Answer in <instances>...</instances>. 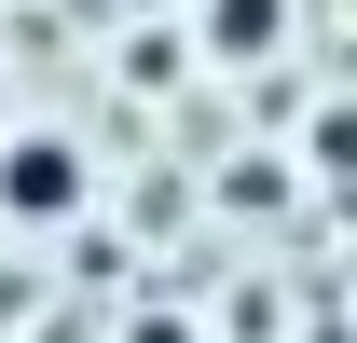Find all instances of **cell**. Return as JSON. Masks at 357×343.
Listing matches in <instances>:
<instances>
[{
    "label": "cell",
    "instance_id": "2",
    "mask_svg": "<svg viewBox=\"0 0 357 343\" xmlns=\"http://www.w3.org/2000/svg\"><path fill=\"white\" fill-rule=\"evenodd\" d=\"M192 42L220 55V69H261L289 42V0H192Z\"/></svg>",
    "mask_w": 357,
    "mask_h": 343
},
{
    "label": "cell",
    "instance_id": "4",
    "mask_svg": "<svg viewBox=\"0 0 357 343\" xmlns=\"http://www.w3.org/2000/svg\"><path fill=\"white\" fill-rule=\"evenodd\" d=\"M124 83H151V96L178 83V28H151V42H124Z\"/></svg>",
    "mask_w": 357,
    "mask_h": 343
},
{
    "label": "cell",
    "instance_id": "1",
    "mask_svg": "<svg viewBox=\"0 0 357 343\" xmlns=\"http://www.w3.org/2000/svg\"><path fill=\"white\" fill-rule=\"evenodd\" d=\"M83 206H96V165H83L69 124H14L0 137V220L14 234H69Z\"/></svg>",
    "mask_w": 357,
    "mask_h": 343
},
{
    "label": "cell",
    "instance_id": "5",
    "mask_svg": "<svg viewBox=\"0 0 357 343\" xmlns=\"http://www.w3.org/2000/svg\"><path fill=\"white\" fill-rule=\"evenodd\" d=\"M124 343H206V330H192L178 302H137V316H124Z\"/></svg>",
    "mask_w": 357,
    "mask_h": 343
},
{
    "label": "cell",
    "instance_id": "3",
    "mask_svg": "<svg viewBox=\"0 0 357 343\" xmlns=\"http://www.w3.org/2000/svg\"><path fill=\"white\" fill-rule=\"evenodd\" d=\"M344 137H357L344 110H303V165H316V178H344Z\"/></svg>",
    "mask_w": 357,
    "mask_h": 343
}]
</instances>
